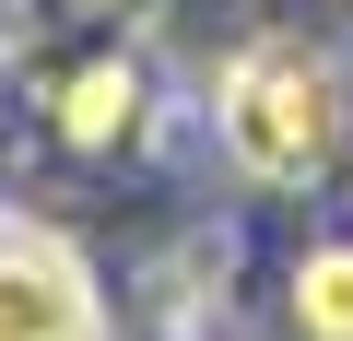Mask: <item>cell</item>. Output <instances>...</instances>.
Returning <instances> with one entry per match:
<instances>
[{
    "instance_id": "3",
    "label": "cell",
    "mask_w": 353,
    "mask_h": 341,
    "mask_svg": "<svg viewBox=\"0 0 353 341\" xmlns=\"http://www.w3.org/2000/svg\"><path fill=\"white\" fill-rule=\"evenodd\" d=\"M59 130H71L83 153L130 141V130H141V71H130V59H94V71H71V94H59Z\"/></svg>"
},
{
    "instance_id": "1",
    "label": "cell",
    "mask_w": 353,
    "mask_h": 341,
    "mask_svg": "<svg viewBox=\"0 0 353 341\" xmlns=\"http://www.w3.org/2000/svg\"><path fill=\"white\" fill-rule=\"evenodd\" d=\"M212 130H224V153L248 165V177L294 189V177H318V165L341 153V83H330L306 48H248V59L224 71Z\"/></svg>"
},
{
    "instance_id": "4",
    "label": "cell",
    "mask_w": 353,
    "mask_h": 341,
    "mask_svg": "<svg viewBox=\"0 0 353 341\" xmlns=\"http://www.w3.org/2000/svg\"><path fill=\"white\" fill-rule=\"evenodd\" d=\"M294 318H306V341H353V247H318L294 271Z\"/></svg>"
},
{
    "instance_id": "2",
    "label": "cell",
    "mask_w": 353,
    "mask_h": 341,
    "mask_svg": "<svg viewBox=\"0 0 353 341\" xmlns=\"http://www.w3.org/2000/svg\"><path fill=\"white\" fill-rule=\"evenodd\" d=\"M0 341H106V306L71 236L12 224V212H0Z\"/></svg>"
},
{
    "instance_id": "5",
    "label": "cell",
    "mask_w": 353,
    "mask_h": 341,
    "mask_svg": "<svg viewBox=\"0 0 353 341\" xmlns=\"http://www.w3.org/2000/svg\"><path fill=\"white\" fill-rule=\"evenodd\" d=\"M165 341H236V329H224V294H212V306L176 294V306H165Z\"/></svg>"
}]
</instances>
